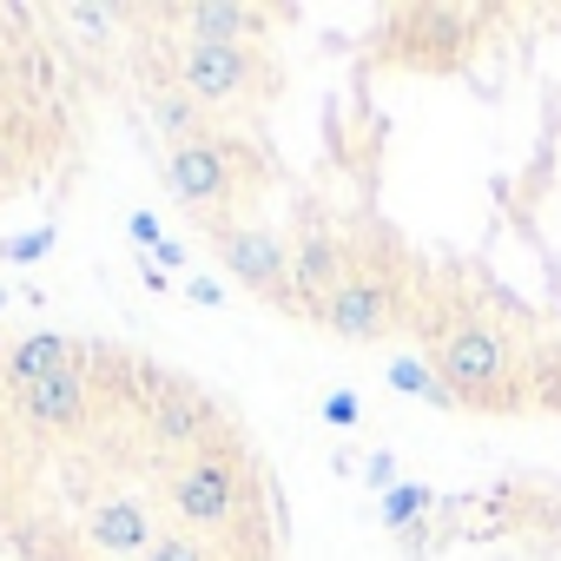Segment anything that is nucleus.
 I'll return each instance as SVG.
<instances>
[{
	"label": "nucleus",
	"instance_id": "f257e3e1",
	"mask_svg": "<svg viewBox=\"0 0 561 561\" xmlns=\"http://www.w3.org/2000/svg\"><path fill=\"white\" fill-rule=\"evenodd\" d=\"M231 436L218 430L211 443H198L179 469H172V482H165V495H172V508H179V522L185 528H198V535H211V528H231L238 522V469H231Z\"/></svg>",
	"mask_w": 561,
	"mask_h": 561
},
{
	"label": "nucleus",
	"instance_id": "f03ea898",
	"mask_svg": "<svg viewBox=\"0 0 561 561\" xmlns=\"http://www.w3.org/2000/svg\"><path fill=\"white\" fill-rule=\"evenodd\" d=\"M508 364H515V351H508L495 331H482V324H456V331L430 351V370H436L462 403L489 397V390L508 377Z\"/></svg>",
	"mask_w": 561,
	"mask_h": 561
},
{
	"label": "nucleus",
	"instance_id": "7ed1b4c3",
	"mask_svg": "<svg viewBox=\"0 0 561 561\" xmlns=\"http://www.w3.org/2000/svg\"><path fill=\"white\" fill-rule=\"evenodd\" d=\"M251 80H257L251 47H225V41H185V47H179V87H185L198 106L244 100Z\"/></svg>",
	"mask_w": 561,
	"mask_h": 561
},
{
	"label": "nucleus",
	"instance_id": "20e7f679",
	"mask_svg": "<svg viewBox=\"0 0 561 561\" xmlns=\"http://www.w3.org/2000/svg\"><path fill=\"white\" fill-rule=\"evenodd\" d=\"M218 264L238 277V285H251V291H264L271 305H285V291H291V251L277 244L271 231H225L218 238Z\"/></svg>",
	"mask_w": 561,
	"mask_h": 561
},
{
	"label": "nucleus",
	"instance_id": "39448f33",
	"mask_svg": "<svg viewBox=\"0 0 561 561\" xmlns=\"http://www.w3.org/2000/svg\"><path fill=\"white\" fill-rule=\"evenodd\" d=\"M87 541L100 554H113V561H146L152 541H159V522H152V508L139 495H100L87 508Z\"/></svg>",
	"mask_w": 561,
	"mask_h": 561
},
{
	"label": "nucleus",
	"instance_id": "423d86ee",
	"mask_svg": "<svg viewBox=\"0 0 561 561\" xmlns=\"http://www.w3.org/2000/svg\"><path fill=\"white\" fill-rule=\"evenodd\" d=\"M165 185H172V198H185V205H198V211L225 205V198H231V159H225V146H218V139H185V146H172V152H165Z\"/></svg>",
	"mask_w": 561,
	"mask_h": 561
},
{
	"label": "nucleus",
	"instance_id": "0eeeda50",
	"mask_svg": "<svg viewBox=\"0 0 561 561\" xmlns=\"http://www.w3.org/2000/svg\"><path fill=\"white\" fill-rule=\"evenodd\" d=\"M14 410H21V423H27L34 436H67V430H80L87 410H93L87 370L73 364V370H60V377H47V383H27V390L14 397Z\"/></svg>",
	"mask_w": 561,
	"mask_h": 561
},
{
	"label": "nucleus",
	"instance_id": "6e6552de",
	"mask_svg": "<svg viewBox=\"0 0 561 561\" xmlns=\"http://www.w3.org/2000/svg\"><path fill=\"white\" fill-rule=\"evenodd\" d=\"M390 311H397V291L383 285V277L364 271V277H344L337 298L324 305L318 324L337 331V337H357V344H364V337H383V331H390Z\"/></svg>",
	"mask_w": 561,
	"mask_h": 561
},
{
	"label": "nucleus",
	"instance_id": "1a4fd4ad",
	"mask_svg": "<svg viewBox=\"0 0 561 561\" xmlns=\"http://www.w3.org/2000/svg\"><path fill=\"white\" fill-rule=\"evenodd\" d=\"M179 27H192V41H225V47H251L264 41V27L277 14L264 8H238V0H192V8H172Z\"/></svg>",
	"mask_w": 561,
	"mask_h": 561
},
{
	"label": "nucleus",
	"instance_id": "9d476101",
	"mask_svg": "<svg viewBox=\"0 0 561 561\" xmlns=\"http://www.w3.org/2000/svg\"><path fill=\"white\" fill-rule=\"evenodd\" d=\"M218 436V416H211V403L198 397V390H165L159 403H152V443L159 449H198V443H211Z\"/></svg>",
	"mask_w": 561,
	"mask_h": 561
},
{
	"label": "nucleus",
	"instance_id": "9b49d317",
	"mask_svg": "<svg viewBox=\"0 0 561 561\" xmlns=\"http://www.w3.org/2000/svg\"><path fill=\"white\" fill-rule=\"evenodd\" d=\"M73 337H60V331H34V337H21V344H8V377L27 390V383H47V377H60V370H73Z\"/></svg>",
	"mask_w": 561,
	"mask_h": 561
},
{
	"label": "nucleus",
	"instance_id": "f8f14e48",
	"mask_svg": "<svg viewBox=\"0 0 561 561\" xmlns=\"http://www.w3.org/2000/svg\"><path fill=\"white\" fill-rule=\"evenodd\" d=\"M152 119H159V133H165L172 146L205 139V133H198V126H205V113H198V100H192L185 87H159V93H152Z\"/></svg>",
	"mask_w": 561,
	"mask_h": 561
},
{
	"label": "nucleus",
	"instance_id": "ddd939ff",
	"mask_svg": "<svg viewBox=\"0 0 561 561\" xmlns=\"http://www.w3.org/2000/svg\"><path fill=\"white\" fill-rule=\"evenodd\" d=\"M390 390H403V397H423V403H436V410H449L456 403V390L423 364V357H390Z\"/></svg>",
	"mask_w": 561,
	"mask_h": 561
},
{
	"label": "nucleus",
	"instance_id": "4468645a",
	"mask_svg": "<svg viewBox=\"0 0 561 561\" xmlns=\"http://www.w3.org/2000/svg\"><path fill=\"white\" fill-rule=\"evenodd\" d=\"M430 489L423 482H397L390 495H383V528H397V535H410V528H423V515H430Z\"/></svg>",
	"mask_w": 561,
	"mask_h": 561
},
{
	"label": "nucleus",
	"instance_id": "2eb2a0df",
	"mask_svg": "<svg viewBox=\"0 0 561 561\" xmlns=\"http://www.w3.org/2000/svg\"><path fill=\"white\" fill-rule=\"evenodd\" d=\"M60 21L73 27L80 47H113V27H119V14H113V8H93V0H87V8H67Z\"/></svg>",
	"mask_w": 561,
	"mask_h": 561
},
{
	"label": "nucleus",
	"instance_id": "dca6fc26",
	"mask_svg": "<svg viewBox=\"0 0 561 561\" xmlns=\"http://www.w3.org/2000/svg\"><path fill=\"white\" fill-rule=\"evenodd\" d=\"M54 251V225H34V231H14L8 244H0V257H8V264H41Z\"/></svg>",
	"mask_w": 561,
	"mask_h": 561
},
{
	"label": "nucleus",
	"instance_id": "f3484780",
	"mask_svg": "<svg viewBox=\"0 0 561 561\" xmlns=\"http://www.w3.org/2000/svg\"><path fill=\"white\" fill-rule=\"evenodd\" d=\"M146 561H211V554H205V541H198V535H159Z\"/></svg>",
	"mask_w": 561,
	"mask_h": 561
},
{
	"label": "nucleus",
	"instance_id": "a211bd4d",
	"mask_svg": "<svg viewBox=\"0 0 561 561\" xmlns=\"http://www.w3.org/2000/svg\"><path fill=\"white\" fill-rule=\"evenodd\" d=\"M364 416V403H357V390H331L324 397V423H337V430H351Z\"/></svg>",
	"mask_w": 561,
	"mask_h": 561
},
{
	"label": "nucleus",
	"instance_id": "6ab92c4d",
	"mask_svg": "<svg viewBox=\"0 0 561 561\" xmlns=\"http://www.w3.org/2000/svg\"><path fill=\"white\" fill-rule=\"evenodd\" d=\"M364 482L390 495V489H397V456H390V449H370V462H364Z\"/></svg>",
	"mask_w": 561,
	"mask_h": 561
},
{
	"label": "nucleus",
	"instance_id": "aec40b11",
	"mask_svg": "<svg viewBox=\"0 0 561 561\" xmlns=\"http://www.w3.org/2000/svg\"><path fill=\"white\" fill-rule=\"evenodd\" d=\"M185 298H192L198 311H218V305H225V291L211 285V277H185Z\"/></svg>",
	"mask_w": 561,
	"mask_h": 561
},
{
	"label": "nucleus",
	"instance_id": "412c9836",
	"mask_svg": "<svg viewBox=\"0 0 561 561\" xmlns=\"http://www.w3.org/2000/svg\"><path fill=\"white\" fill-rule=\"evenodd\" d=\"M126 231H133V238H139V244H152V251H159V238H165V231H159V218H152V211H133V218H126Z\"/></svg>",
	"mask_w": 561,
	"mask_h": 561
},
{
	"label": "nucleus",
	"instance_id": "4be33fe9",
	"mask_svg": "<svg viewBox=\"0 0 561 561\" xmlns=\"http://www.w3.org/2000/svg\"><path fill=\"white\" fill-rule=\"evenodd\" d=\"M152 264H159V271H185V244H179V238H159Z\"/></svg>",
	"mask_w": 561,
	"mask_h": 561
},
{
	"label": "nucleus",
	"instance_id": "5701e85b",
	"mask_svg": "<svg viewBox=\"0 0 561 561\" xmlns=\"http://www.w3.org/2000/svg\"><path fill=\"white\" fill-rule=\"evenodd\" d=\"M0 305H8V291H0Z\"/></svg>",
	"mask_w": 561,
	"mask_h": 561
}]
</instances>
